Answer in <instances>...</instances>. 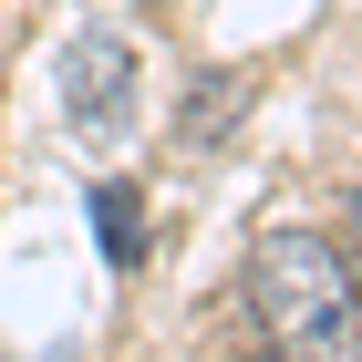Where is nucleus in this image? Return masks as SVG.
<instances>
[{"instance_id": "4", "label": "nucleus", "mask_w": 362, "mask_h": 362, "mask_svg": "<svg viewBox=\"0 0 362 362\" xmlns=\"http://www.w3.org/2000/svg\"><path fill=\"white\" fill-rule=\"evenodd\" d=\"M259 362H269V352H259Z\"/></svg>"}, {"instance_id": "2", "label": "nucleus", "mask_w": 362, "mask_h": 362, "mask_svg": "<svg viewBox=\"0 0 362 362\" xmlns=\"http://www.w3.org/2000/svg\"><path fill=\"white\" fill-rule=\"evenodd\" d=\"M62 104H73L83 135H114V124H124V104H135V62H124L114 31H73V52H62Z\"/></svg>"}, {"instance_id": "3", "label": "nucleus", "mask_w": 362, "mask_h": 362, "mask_svg": "<svg viewBox=\"0 0 362 362\" xmlns=\"http://www.w3.org/2000/svg\"><path fill=\"white\" fill-rule=\"evenodd\" d=\"M93 228H104V259H114V269H135V259H145V197L124 187V176L93 187Z\"/></svg>"}, {"instance_id": "1", "label": "nucleus", "mask_w": 362, "mask_h": 362, "mask_svg": "<svg viewBox=\"0 0 362 362\" xmlns=\"http://www.w3.org/2000/svg\"><path fill=\"white\" fill-rule=\"evenodd\" d=\"M249 321L269 332V362H352V259L321 228H269L249 249Z\"/></svg>"}]
</instances>
